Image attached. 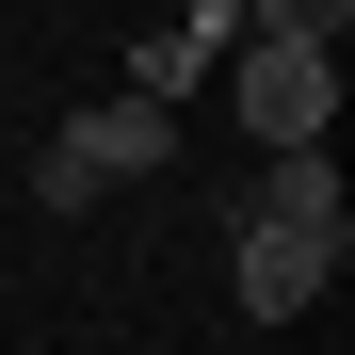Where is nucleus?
Segmentation results:
<instances>
[{"mask_svg":"<svg viewBox=\"0 0 355 355\" xmlns=\"http://www.w3.org/2000/svg\"><path fill=\"white\" fill-rule=\"evenodd\" d=\"M323 113H339V17H259V49H243V130L291 162V146H323Z\"/></svg>","mask_w":355,"mask_h":355,"instance_id":"nucleus-1","label":"nucleus"},{"mask_svg":"<svg viewBox=\"0 0 355 355\" xmlns=\"http://www.w3.org/2000/svg\"><path fill=\"white\" fill-rule=\"evenodd\" d=\"M323 275H339V243H291V226H243V307H259V323L323 307Z\"/></svg>","mask_w":355,"mask_h":355,"instance_id":"nucleus-4","label":"nucleus"},{"mask_svg":"<svg viewBox=\"0 0 355 355\" xmlns=\"http://www.w3.org/2000/svg\"><path fill=\"white\" fill-rule=\"evenodd\" d=\"M243 226H291V243H355V210H339V162H323V146L259 162V178H243Z\"/></svg>","mask_w":355,"mask_h":355,"instance_id":"nucleus-3","label":"nucleus"},{"mask_svg":"<svg viewBox=\"0 0 355 355\" xmlns=\"http://www.w3.org/2000/svg\"><path fill=\"white\" fill-rule=\"evenodd\" d=\"M210 49H226V17H178V33H146V49H130V97H146V113H178Z\"/></svg>","mask_w":355,"mask_h":355,"instance_id":"nucleus-5","label":"nucleus"},{"mask_svg":"<svg viewBox=\"0 0 355 355\" xmlns=\"http://www.w3.org/2000/svg\"><path fill=\"white\" fill-rule=\"evenodd\" d=\"M162 162H178V113L97 97V113H65V146H49V178H33V194H49V210H81V194H113V178H162Z\"/></svg>","mask_w":355,"mask_h":355,"instance_id":"nucleus-2","label":"nucleus"}]
</instances>
